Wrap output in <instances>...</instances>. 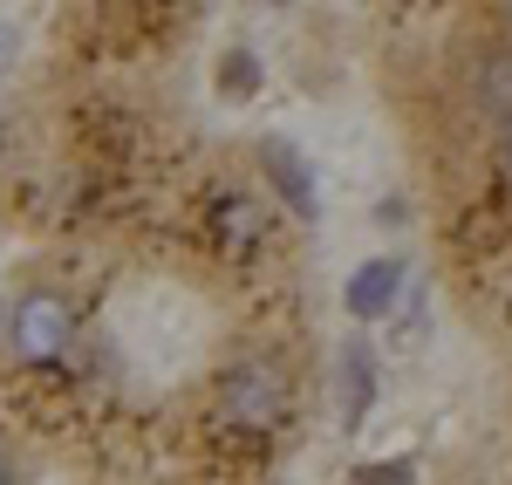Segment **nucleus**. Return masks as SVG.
<instances>
[{
	"instance_id": "1",
	"label": "nucleus",
	"mask_w": 512,
	"mask_h": 485,
	"mask_svg": "<svg viewBox=\"0 0 512 485\" xmlns=\"http://www.w3.org/2000/svg\"><path fill=\"white\" fill-rule=\"evenodd\" d=\"M287 369L267 363V356H246V363L226 369V383H219V417L239 424V431H274L280 417H287Z\"/></svg>"
},
{
	"instance_id": "2",
	"label": "nucleus",
	"mask_w": 512,
	"mask_h": 485,
	"mask_svg": "<svg viewBox=\"0 0 512 485\" xmlns=\"http://www.w3.org/2000/svg\"><path fill=\"white\" fill-rule=\"evenodd\" d=\"M7 335H14V356L21 363H55L69 349V335H76V308L62 294H28L14 308V328Z\"/></svg>"
},
{
	"instance_id": "3",
	"label": "nucleus",
	"mask_w": 512,
	"mask_h": 485,
	"mask_svg": "<svg viewBox=\"0 0 512 485\" xmlns=\"http://www.w3.org/2000/svg\"><path fill=\"white\" fill-rule=\"evenodd\" d=\"M396 294H403V260H369V267H355L349 274V294H342V308H349L355 322H376V315H390Z\"/></svg>"
},
{
	"instance_id": "4",
	"label": "nucleus",
	"mask_w": 512,
	"mask_h": 485,
	"mask_svg": "<svg viewBox=\"0 0 512 485\" xmlns=\"http://www.w3.org/2000/svg\"><path fill=\"white\" fill-rule=\"evenodd\" d=\"M260 171H267V178H274V192L287 205H294V212H301V219H315V178H308V164L294 158V144H287V137H260Z\"/></svg>"
},
{
	"instance_id": "5",
	"label": "nucleus",
	"mask_w": 512,
	"mask_h": 485,
	"mask_svg": "<svg viewBox=\"0 0 512 485\" xmlns=\"http://www.w3.org/2000/svg\"><path fill=\"white\" fill-rule=\"evenodd\" d=\"M369 404H376V356L362 342H349L342 349V424H362Z\"/></svg>"
},
{
	"instance_id": "6",
	"label": "nucleus",
	"mask_w": 512,
	"mask_h": 485,
	"mask_svg": "<svg viewBox=\"0 0 512 485\" xmlns=\"http://www.w3.org/2000/svg\"><path fill=\"white\" fill-rule=\"evenodd\" d=\"M212 233L226 253H246V246L260 240V205L246 199V192H226V199L212 205Z\"/></svg>"
},
{
	"instance_id": "7",
	"label": "nucleus",
	"mask_w": 512,
	"mask_h": 485,
	"mask_svg": "<svg viewBox=\"0 0 512 485\" xmlns=\"http://www.w3.org/2000/svg\"><path fill=\"white\" fill-rule=\"evenodd\" d=\"M478 103H485L492 117L512 123V48H492V55L478 62Z\"/></svg>"
},
{
	"instance_id": "8",
	"label": "nucleus",
	"mask_w": 512,
	"mask_h": 485,
	"mask_svg": "<svg viewBox=\"0 0 512 485\" xmlns=\"http://www.w3.org/2000/svg\"><path fill=\"white\" fill-rule=\"evenodd\" d=\"M219 89H226V96H253V89H260V62H253V55H246V48H233V55H226V62H219Z\"/></svg>"
},
{
	"instance_id": "9",
	"label": "nucleus",
	"mask_w": 512,
	"mask_h": 485,
	"mask_svg": "<svg viewBox=\"0 0 512 485\" xmlns=\"http://www.w3.org/2000/svg\"><path fill=\"white\" fill-rule=\"evenodd\" d=\"M349 485H410V458H383V465H362Z\"/></svg>"
},
{
	"instance_id": "10",
	"label": "nucleus",
	"mask_w": 512,
	"mask_h": 485,
	"mask_svg": "<svg viewBox=\"0 0 512 485\" xmlns=\"http://www.w3.org/2000/svg\"><path fill=\"white\" fill-rule=\"evenodd\" d=\"M7 62H14V28L0 21V69H7Z\"/></svg>"
},
{
	"instance_id": "11",
	"label": "nucleus",
	"mask_w": 512,
	"mask_h": 485,
	"mask_svg": "<svg viewBox=\"0 0 512 485\" xmlns=\"http://www.w3.org/2000/svg\"><path fill=\"white\" fill-rule=\"evenodd\" d=\"M506 164H512V123H506Z\"/></svg>"
},
{
	"instance_id": "12",
	"label": "nucleus",
	"mask_w": 512,
	"mask_h": 485,
	"mask_svg": "<svg viewBox=\"0 0 512 485\" xmlns=\"http://www.w3.org/2000/svg\"><path fill=\"white\" fill-rule=\"evenodd\" d=\"M0 485H14V479H7V458H0Z\"/></svg>"
},
{
	"instance_id": "13",
	"label": "nucleus",
	"mask_w": 512,
	"mask_h": 485,
	"mask_svg": "<svg viewBox=\"0 0 512 485\" xmlns=\"http://www.w3.org/2000/svg\"><path fill=\"white\" fill-rule=\"evenodd\" d=\"M0 137H7V123H0Z\"/></svg>"
}]
</instances>
